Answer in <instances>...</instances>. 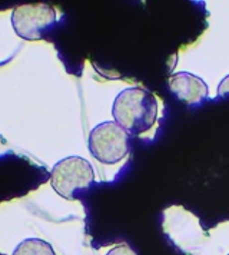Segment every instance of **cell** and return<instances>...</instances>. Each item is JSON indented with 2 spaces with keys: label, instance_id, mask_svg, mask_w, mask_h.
Returning a JSON list of instances; mask_svg holds the SVG:
<instances>
[{
  "label": "cell",
  "instance_id": "obj_4",
  "mask_svg": "<svg viewBox=\"0 0 229 255\" xmlns=\"http://www.w3.org/2000/svg\"><path fill=\"white\" fill-rule=\"evenodd\" d=\"M56 23V12L45 3L22 4L11 13V24L16 35L26 40L40 39L42 32Z\"/></svg>",
  "mask_w": 229,
  "mask_h": 255
},
{
  "label": "cell",
  "instance_id": "obj_8",
  "mask_svg": "<svg viewBox=\"0 0 229 255\" xmlns=\"http://www.w3.org/2000/svg\"><path fill=\"white\" fill-rule=\"evenodd\" d=\"M229 92V76H227L224 81L221 82L219 88H218V95H225Z\"/></svg>",
  "mask_w": 229,
  "mask_h": 255
},
{
  "label": "cell",
  "instance_id": "obj_3",
  "mask_svg": "<svg viewBox=\"0 0 229 255\" xmlns=\"http://www.w3.org/2000/svg\"><path fill=\"white\" fill-rule=\"evenodd\" d=\"M95 181L92 165L80 156H69L53 166L50 184L55 192L65 199H73L76 191H85Z\"/></svg>",
  "mask_w": 229,
  "mask_h": 255
},
{
  "label": "cell",
  "instance_id": "obj_5",
  "mask_svg": "<svg viewBox=\"0 0 229 255\" xmlns=\"http://www.w3.org/2000/svg\"><path fill=\"white\" fill-rule=\"evenodd\" d=\"M169 88L178 99L188 105L201 104L208 96V86L205 82L189 72H179L172 75Z\"/></svg>",
  "mask_w": 229,
  "mask_h": 255
},
{
  "label": "cell",
  "instance_id": "obj_7",
  "mask_svg": "<svg viewBox=\"0 0 229 255\" xmlns=\"http://www.w3.org/2000/svg\"><path fill=\"white\" fill-rule=\"evenodd\" d=\"M106 255H137V253L127 244H120L114 247Z\"/></svg>",
  "mask_w": 229,
  "mask_h": 255
},
{
  "label": "cell",
  "instance_id": "obj_2",
  "mask_svg": "<svg viewBox=\"0 0 229 255\" xmlns=\"http://www.w3.org/2000/svg\"><path fill=\"white\" fill-rule=\"evenodd\" d=\"M92 156L105 165H114L129 155V133L114 121H106L93 128L89 133Z\"/></svg>",
  "mask_w": 229,
  "mask_h": 255
},
{
  "label": "cell",
  "instance_id": "obj_6",
  "mask_svg": "<svg viewBox=\"0 0 229 255\" xmlns=\"http://www.w3.org/2000/svg\"><path fill=\"white\" fill-rule=\"evenodd\" d=\"M13 255H56L50 244L40 238H27L16 247Z\"/></svg>",
  "mask_w": 229,
  "mask_h": 255
},
{
  "label": "cell",
  "instance_id": "obj_1",
  "mask_svg": "<svg viewBox=\"0 0 229 255\" xmlns=\"http://www.w3.org/2000/svg\"><path fill=\"white\" fill-rule=\"evenodd\" d=\"M112 115L129 135H142L156 122L158 101L143 88H127L114 98Z\"/></svg>",
  "mask_w": 229,
  "mask_h": 255
}]
</instances>
